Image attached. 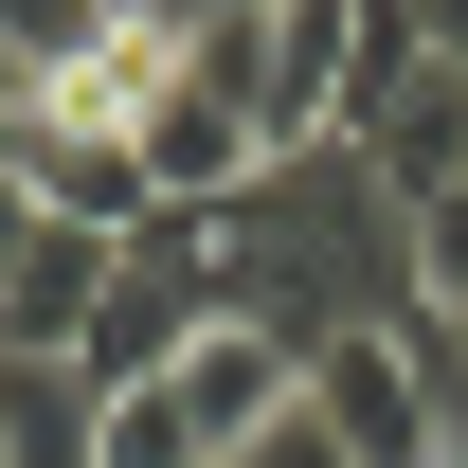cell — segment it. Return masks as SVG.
Segmentation results:
<instances>
[{"label":"cell","mask_w":468,"mask_h":468,"mask_svg":"<svg viewBox=\"0 0 468 468\" xmlns=\"http://www.w3.org/2000/svg\"><path fill=\"white\" fill-rule=\"evenodd\" d=\"M217 271H234V324H271L289 360L360 343V324H432V306H414V198L360 163V144L271 163V180L217 217Z\"/></svg>","instance_id":"cell-1"},{"label":"cell","mask_w":468,"mask_h":468,"mask_svg":"<svg viewBox=\"0 0 468 468\" xmlns=\"http://www.w3.org/2000/svg\"><path fill=\"white\" fill-rule=\"evenodd\" d=\"M198 72H217L234 109L271 126V163L306 144H343L360 126V72H378V0H234V18H180Z\"/></svg>","instance_id":"cell-2"},{"label":"cell","mask_w":468,"mask_h":468,"mask_svg":"<svg viewBox=\"0 0 468 468\" xmlns=\"http://www.w3.org/2000/svg\"><path fill=\"white\" fill-rule=\"evenodd\" d=\"M234 324V271H217V217H163L126 234L109 271V324H90V397H144V378H180V360Z\"/></svg>","instance_id":"cell-3"},{"label":"cell","mask_w":468,"mask_h":468,"mask_svg":"<svg viewBox=\"0 0 468 468\" xmlns=\"http://www.w3.org/2000/svg\"><path fill=\"white\" fill-rule=\"evenodd\" d=\"M109 18H126V0H0V55H18V109H37V90H55V72L90 55Z\"/></svg>","instance_id":"cell-4"},{"label":"cell","mask_w":468,"mask_h":468,"mask_svg":"<svg viewBox=\"0 0 468 468\" xmlns=\"http://www.w3.org/2000/svg\"><path fill=\"white\" fill-rule=\"evenodd\" d=\"M414 306H432V324L468 306V180H432V198H414Z\"/></svg>","instance_id":"cell-5"},{"label":"cell","mask_w":468,"mask_h":468,"mask_svg":"<svg viewBox=\"0 0 468 468\" xmlns=\"http://www.w3.org/2000/svg\"><path fill=\"white\" fill-rule=\"evenodd\" d=\"M397 37H414V55H451V72H468V0H397Z\"/></svg>","instance_id":"cell-6"},{"label":"cell","mask_w":468,"mask_h":468,"mask_svg":"<svg viewBox=\"0 0 468 468\" xmlns=\"http://www.w3.org/2000/svg\"><path fill=\"white\" fill-rule=\"evenodd\" d=\"M18 252H37V180L0 163V271H18Z\"/></svg>","instance_id":"cell-7"},{"label":"cell","mask_w":468,"mask_h":468,"mask_svg":"<svg viewBox=\"0 0 468 468\" xmlns=\"http://www.w3.org/2000/svg\"><path fill=\"white\" fill-rule=\"evenodd\" d=\"M0 163H18V109H0Z\"/></svg>","instance_id":"cell-8"},{"label":"cell","mask_w":468,"mask_h":468,"mask_svg":"<svg viewBox=\"0 0 468 468\" xmlns=\"http://www.w3.org/2000/svg\"><path fill=\"white\" fill-rule=\"evenodd\" d=\"M451 360H468V306H451Z\"/></svg>","instance_id":"cell-9"}]
</instances>
